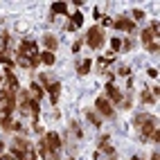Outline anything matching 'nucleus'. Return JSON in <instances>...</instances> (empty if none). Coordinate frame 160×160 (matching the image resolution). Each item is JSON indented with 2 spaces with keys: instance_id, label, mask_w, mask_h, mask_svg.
Wrapping results in <instances>:
<instances>
[{
  "instance_id": "f257e3e1",
  "label": "nucleus",
  "mask_w": 160,
  "mask_h": 160,
  "mask_svg": "<svg viewBox=\"0 0 160 160\" xmlns=\"http://www.w3.org/2000/svg\"><path fill=\"white\" fill-rule=\"evenodd\" d=\"M61 135L57 131H48L43 133L38 142V156L43 160H59V151H61Z\"/></svg>"
},
{
  "instance_id": "f03ea898",
  "label": "nucleus",
  "mask_w": 160,
  "mask_h": 160,
  "mask_svg": "<svg viewBox=\"0 0 160 160\" xmlns=\"http://www.w3.org/2000/svg\"><path fill=\"white\" fill-rule=\"evenodd\" d=\"M133 126L140 131L142 140L149 142V140H151V135L158 131V120H156L153 115H149V113H138L133 117Z\"/></svg>"
},
{
  "instance_id": "7ed1b4c3",
  "label": "nucleus",
  "mask_w": 160,
  "mask_h": 160,
  "mask_svg": "<svg viewBox=\"0 0 160 160\" xmlns=\"http://www.w3.org/2000/svg\"><path fill=\"white\" fill-rule=\"evenodd\" d=\"M41 83H43V88L48 90L52 106H57V102H59V95H61V81H57L54 77H52V74L43 72V74H41Z\"/></svg>"
},
{
  "instance_id": "20e7f679",
  "label": "nucleus",
  "mask_w": 160,
  "mask_h": 160,
  "mask_svg": "<svg viewBox=\"0 0 160 160\" xmlns=\"http://www.w3.org/2000/svg\"><path fill=\"white\" fill-rule=\"evenodd\" d=\"M18 54H25V57H29L32 61L36 63H41V52H38V45H36V41L34 38H23L20 41V45H18Z\"/></svg>"
},
{
  "instance_id": "39448f33",
  "label": "nucleus",
  "mask_w": 160,
  "mask_h": 160,
  "mask_svg": "<svg viewBox=\"0 0 160 160\" xmlns=\"http://www.w3.org/2000/svg\"><path fill=\"white\" fill-rule=\"evenodd\" d=\"M83 41L88 43L90 50H99L104 45V41H106V34H104V29L102 27H90L86 32V36H83Z\"/></svg>"
},
{
  "instance_id": "423d86ee",
  "label": "nucleus",
  "mask_w": 160,
  "mask_h": 160,
  "mask_svg": "<svg viewBox=\"0 0 160 160\" xmlns=\"http://www.w3.org/2000/svg\"><path fill=\"white\" fill-rule=\"evenodd\" d=\"M32 149H34V147H32L27 140H25V138H18V140H14V147H12V156L16 158V160H23L29 151H32Z\"/></svg>"
},
{
  "instance_id": "0eeeda50",
  "label": "nucleus",
  "mask_w": 160,
  "mask_h": 160,
  "mask_svg": "<svg viewBox=\"0 0 160 160\" xmlns=\"http://www.w3.org/2000/svg\"><path fill=\"white\" fill-rule=\"evenodd\" d=\"M156 41H158V20H151V25L142 32V43L149 45V43H156Z\"/></svg>"
},
{
  "instance_id": "6e6552de",
  "label": "nucleus",
  "mask_w": 160,
  "mask_h": 160,
  "mask_svg": "<svg viewBox=\"0 0 160 160\" xmlns=\"http://www.w3.org/2000/svg\"><path fill=\"white\" fill-rule=\"evenodd\" d=\"M95 108H97V113L104 115V117H113V104L106 99V97H97V102H95Z\"/></svg>"
},
{
  "instance_id": "1a4fd4ad",
  "label": "nucleus",
  "mask_w": 160,
  "mask_h": 160,
  "mask_svg": "<svg viewBox=\"0 0 160 160\" xmlns=\"http://www.w3.org/2000/svg\"><path fill=\"white\" fill-rule=\"evenodd\" d=\"M113 27H117L120 32H133L135 29V23H133L129 16H120V18L113 20Z\"/></svg>"
},
{
  "instance_id": "9d476101",
  "label": "nucleus",
  "mask_w": 160,
  "mask_h": 160,
  "mask_svg": "<svg viewBox=\"0 0 160 160\" xmlns=\"http://www.w3.org/2000/svg\"><path fill=\"white\" fill-rule=\"evenodd\" d=\"M99 153H106V156H111V160H115V149L111 144V135H102L99 138Z\"/></svg>"
},
{
  "instance_id": "9b49d317",
  "label": "nucleus",
  "mask_w": 160,
  "mask_h": 160,
  "mask_svg": "<svg viewBox=\"0 0 160 160\" xmlns=\"http://www.w3.org/2000/svg\"><path fill=\"white\" fill-rule=\"evenodd\" d=\"M106 95H108L106 99H108L111 104H113V102H115V104L122 102V90L117 88V86H113V83H106Z\"/></svg>"
},
{
  "instance_id": "f8f14e48",
  "label": "nucleus",
  "mask_w": 160,
  "mask_h": 160,
  "mask_svg": "<svg viewBox=\"0 0 160 160\" xmlns=\"http://www.w3.org/2000/svg\"><path fill=\"white\" fill-rule=\"evenodd\" d=\"M5 81H7V86L9 88H12V90H16L18 92V88H20V83H18V77H16V74H14V70H5Z\"/></svg>"
},
{
  "instance_id": "ddd939ff",
  "label": "nucleus",
  "mask_w": 160,
  "mask_h": 160,
  "mask_svg": "<svg viewBox=\"0 0 160 160\" xmlns=\"http://www.w3.org/2000/svg\"><path fill=\"white\" fill-rule=\"evenodd\" d=\"M27 92H29V97L34 99V102H38L41 97H43V92H45V88L41 86V83H36V81H34V83H32V86L27 88Z\"/></svg>"
},
{
  "instance_id": "4468645a",
  "label": "nucleus",
  "mask_w": 160,
  "mask_h": 160,
  "mask_svg": "<svg viewBox=\"0 0 160 160\" xmlns=\"http://www.w3.org/2000/svg\"><path fill=\"white\" fill-rule=\"evenodd\" d=\"M16 63H18L20 68H25V70H34V68H36V63L32 61L29 57H25V54H18V52H16Z\"/></svg>"
},
{
  "instance_id": "2eb2a0df",
  "label": "nucleus",
  "mask_w": 160,
  "mask_h": 160,
  "mask_svg": "<svg viewBox=\"0 0 160 160\" xmlns=\"http://www.w3.org/2000/svg\"><path fill=\"white\" fill-rule=\"evenodd\" d=\"M43 43H45L48 52H54V50L59 48V41H57V36H52V34H45V36H43Z\"/></svg>"
},
{
  "instance_id": "dca6fc26",
  "label": "nucleus",
  "mask_w": 160,
  "mask_h": 160,
  "mask_svg": "<svg viewBox=\"0 0 160 160\" xmlns=\"http://www.w3.org/2000/svg\"><path fill=\"white\" fill-rule=\"evenodd\" d=\"M90 68H92V61H90V59L81 61V63H79V68H77V74H79V77H86V74L90 72Z\"/></svg>"
},
{
  "instance_id": "f3484780",
  "label": "nucleus",
  "mask_w": 160,
  "mask_h": 160,
  "mask_svg": "<svg viewBox=\"0 0 160 160\" xmlns=\"http://www.w3.org/2000/svg\"><path fill=\"white\" fill-rule=\"evenodd\" d=\"M140 102H142V104H153V102H156V97H153L151 88H144V90L140 92Z\"/></svg>"
},
{
  "instance_id": "a211bd4d",
  "label": "nucleus",
  "mask_w": 160,
  "mask_h": 160,
  "mask_svg": "<svg viewBox=\"0 0 160 160\" xmlns=\"http://www.w3.org/2000/svg\"><path fill=\"white\" fill-rule=\"evenodd\" d=\"M54 61H57L54 52H41V63H45V66H54Z\"/></svg>"
},
{
  "instance_id": "6ab92c4d",
  "label": "nucleus",
  "mask_w": 160,
  "mask_h": 160,
  "mask_svg": "<svg viewBox=\"0 0 160 160\" xmlns=\"http://www.w3.org/2000/svg\"><path fill=\"white\" fill-rule=\"evenodd\" d=\"M70 25H72L74 29L81 27V25H83V14H81V12H74V14L70 16Z\"/></svg>"
},
{
  "instance_id": "aec40b11",
  "label": "nucleus",
  "mask_w": 160,
  "mask_h": 160,
  "mask_svg": "<svg viewBox=\"0 0 160 160\" xmlns=\"http://www.w3.org/2000/svg\"><path fill=\"white\" fill-rule=\"evenodd\" d=\"M50 12H52V16L54 14H68V5L66 2H54L50 7Z\"/></svg>"
},
{
  "instance_id": "412c9836",
  "label": "nucleus",
  "mask_w": 160,
  "mask_h": 160,
  "mask_svg": "<svg viewBox=\"0 0 160 160\" xmlns=\"http://www.w3.org/2000/svg\"><path fill=\"white\" fill-rule=\"evenodd\" d=\"M86 117H88V122H90L92 126H97V129L102 126V117H99L97 113H92V111H86Z\"/></svg>"
},
{
  "instance_id": "4be33fe9",
  "label": "nucleus",
  "mask_w": 160,
  "mask_h": 160,
  "mask_svg": "<svg viewBox=\"0 0 160 160\" xmlns=\"http://www.w3.org/2000/svg\"><path fill=\"white\" fill-rule=\"evenodd\" d=\"M111 61H113V57H102V59L97 61V68H99V70L104 72V70H106V66H108Z\"/></svg>"
},
{
  "instance_id": "5701e85b",
  "label": "nucleus",
  "mask_w": 160,
  "mask_h": 160,
  "mask_svg": "<svg viewBox=\"0 0 160 160\" xmlns=\"http://www.w3.org/2000/svg\"><path fill=\"white\" fill-rule=\"evenodd\" d=\"M70 131L77 135V140H81V129H79V124H77V122H70Z\"/></svg>"
},
{
  "instance_id": "b1692460",
  "label": "nucleus",
  "mask_w": 160,
  "mask_h": 160,
  "mask_svg": "<svg viewBox=\"0 0 160 160\" xmlns=\"http://www.w3.org/2000/svg\"><path fill=\"white\" fill-rule=\"evenodd\" d=\"M144 18V12H142V9H133V14H131V20H133V23H135V20H142Z\"/></svg>"
},
{
  "instance_id": "393cba45",
  "label": "nucleus",
  "mask_w": 160,
  "mask_h": 160,
  "mask_svg": "<svg viewBox=\"0 0 160 160\" xmlns=\"http://www.w3.org/2000/svg\"><path fill=\"white\" fill-rule=\"evenodd\" d=\"M144 48H147V52H151V54H156V52L160 50V43L156 41V43H149V45H144Z\"/></svg>"
},
{
  "instance_id": "a878e982",
  "label": "nucleus",
  "mask_w": 160,
  "mask_h": 160,
  "mask_svg": "<svg viewBox=\"0 0 160 160\" xmlns=\"http://www.w3.org/2000/svg\"><path fill=\"white\" fill-rule=\"evenodd\" d=\"M120 45H122L120 38H111V50H113V52H120Z\"/></svg>"
},
{
  "instance_id": "bb28decb",
  "label": "nucleus",
  "mask_w": 160,
  "mask_h": 160,
  "mask_svg": "<svg viewBox=\"0 0 160 160\" xmlns=\"http://www.w3.org/2000/svg\"><path fill=\"white\" fill-rule=\"evenodd\" d=\"M131 48H133V43H131L129 38H124V41H122V45H120V50H122V52H129Z\"/></svg>"
},
{
  "instance_id": "cd10ccee",
  "label": "nucleus",
  "mask_w": 160,
  "mask_h": 160,
  "mask_svg": "<svg viewBox=\"0 0 160 160\" xmlns=\"http://www.w3.org/2000/svg\"><path fill=\"white\" fill-rule=\"evenodd\" d=\"M120 108H122V111H129V108H131V99H129V97H126V99L122 97V102H120Z\"/></svg>"
},
{
  "instance_id": "c85d7f7f",
  "label": "nucleus",
  "mask_w": 160,
  "mask_h": 160,
  "mask_svg": "<svg viewBox=\"0 0 160 160\" xmlns=\"http://www.w3.org/2000/svg\"><path fill=\"white\" fill-rule=\"evenodd\" d=\"M117 74H120V77H129V74H131V68H126V66H120Z\"/></svg>"
},
{
  "instance_id": "c756f323",
  "label": "nucleus",
  "mask_w": 160,
  "mask_h": 160,
  "mask_svg": "<svg viewBox=\"0 0 160 160\" xmlns=\"http://www.w3.org/2000/svg\"><path fill=\"white\" fill-rule=\"evenodd\" d=\"M23 160H36V149H32V151H29V153H27Z\"/></svg>"
},
{
  "instance_id": "7c9ffc66",
  "label": "nucleus",
  "mask_w": 160,
  "mask_h": 160,
  "mask_svg": "<svg viewBox=\"0 0 160 160\" xmlns=\"http://www.w3.org/2000/svg\"><path fill=\"white\" fill-rule=\"evenodd\" d=\"M81 43H83V41H81V38H77V41H74V45H72V52H79V48H81Z\"/></svg>"
},
{
  "instance_id": "2f4dec72",
  "label": "nucleus",
  "mask_w": 160,
  "mask_h": 160,
  "mask_svg": "<svg viewBox=\"0 0 160 160\" xmlns=\"http://www.w3.org/2000/svg\"><path fill=\"white\" fill-rule=\"evenodd\" d=\"M147 74H149V77H153V79H156V77H158V70H156V68H149V70H147Z\"/></svg>"
},
{
  "instance_id": "473e14b6",
  "label": "nucleus",
  "mask_w": 160,
  "mask_h": 160,
  "mask_svg": "<svg viewBox=\"0 0 160 160\" xmlns=\"http://www.w3.org/2000/svg\"><path fill=\"white\" fill-rule=\"evenodd\" d=\"M102 23H104L106 27H111V25H113V20H111V18H106V16H102Z\"/></svg>"
},
{
  "instance_id": "72a5a7b5",
  "label": "nucleus",
  "mask_w": 160,
  "mask_h": 160,
  "mask_svg": "<svg viewBox=\"0 0 160 160\" xmlns=\"http://www.w3.org/2000/svg\"><path fill=\"white\" fill-rule=\"evenodd\" d=\"M0 160H16L12 153H2V156H0Z\"/></svg>"
},
{
  "instance_id": "f704fd0d",
  "label": "nucleus",
  "mask_w": 160,
  "mask_h": 160,
  "mask_svg": "<svg viewBox=\"0 0 160 160\" xmlns=\"http://www.w3.org/2000/svg\"><path fill=\"white\" fill-rule=\"evenodd\" d=\"M34 131H36V133H43V126H41L38 122H34Z\"/></svg>"
},
{
  "instance_id": "c9c22d12",
  "label": "nucleus",
  "mask_w": 160,
  "mask_h": 160,
  "mask_svg": "<svg viewBox=\"0 0 160 160\" xmlns=\"http://www.w3.org/2000/svg\"><path fill=\"white\" fill-rule=\"evenodd\" d=\"M151 160H160V156H158V151H153V156H151Z\"/></svg>"
},
{
  "instance_id": "e433bc0d",
  "label": "nucleus",
  "mask_w": 160,
  "mask_h": 160,
  "mask_svg": "<svg viewBox=\"0 0 160 160\" xmlns=\"http://www.w3.org/2000/svg\"><path fill=\"white\" fill-rule=\"evenodd\" d=\"M131 160H142V158H140V156H133V158H131Z\"/></svg>"
},
{
  "instance_id": "4c0bfd02",
  "label": "nucleus",
  "mask_w": 160,
  "mask_h": 160,
  "mask_svg": "<svg viewBox=\"0 0 160 160\" xmlns=\"http://www.w3.org/2000/svg\"><path fill=\"white\" fill-rule=\"evenodd\" d=\"M2 149H5V144H2V142H0V151H2Z\"/></svg>"
},
{
  "instance_id": "58836bf2",
  "label": "nucleus",
  "mask_w": 160,
  "mask_h": 160,
  "mask_svg": "<svg viewBox=\"0 0 160 160\" xmlns=\"http://www.w3.org/2000/svg\"><path fill=\"white\" fill-rule=\"evenodd\" d=\"M0 81H2V77H0Z\"/></svg>"
},
{
  "instance_id": "ea45409f",
  "label": "nucleus",
  "mask_w": 160,
  "mask_h": 160,
  "mask_svg": "<svg viewBox=\"0 0 160 160\" xmlns=\"http://www.w3.org/2000/svg\"><path fill=\"white\" fill-rule=\"evenodd\" d=\"M70 160H72V158H70Z\"/></svg>"
}]
</instances>
